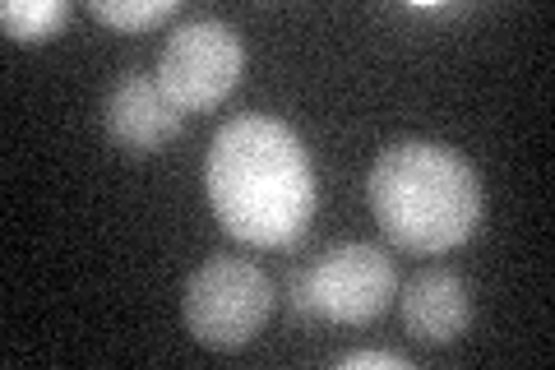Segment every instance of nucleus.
<instances>
[{"label":"nucleus","instance_id":"nucleus-8","mask_svg":"<svg viewBox=\"0 0 555 370\" xmlns=\"http://www.w3.org/2000/svg\"><path fill=\"white\" fill-rule=\"evenodd\" d=\"M69 20L65 0H5L0 5V24H5L10 42H42Z\"/></svg>","mask_w":555,"mask_h":370},{"label":"nucleus","instance_id":"nucleus-4","mask_svg":"<svg viewBox=\"0 0 555 370\" xmlns=\"http://www.w3.org/2000/svg\"><path fill=\"white\" fill-rule=\"evenodd\" d=\"M398 292V269L385 245L343 241L292 278V306L315 320L357 329L385 315Z\"/></svg>","mask_w":555,"mask_h":370},{"label":"nucleus","instance_id":"nucleus-2","mask_svg":"<svg viewBox=\"0 0 555 370\" xmlns=\"http://www.w3.org/2000/svg\"><path fill=\"white\" fill-rule=\"evenodd\" d=\"M366 195L379 232L412 255L454 251L481 222L477 167L436 139H398L379 149Z\"/></svg>","mask_w":555,"mask_h":370},{"label":"nucleus","instance_id":"nucleus-1","mask_svg":"<svg viewBox=\"0 0 555 370\" xmlns=\"http://www.w3.org/2000/svg\"><path fill=\"white\" fill-rule=\"evenodd\" d=\"M204 195L228 237L283 251L315 218L320 186L301 135L287 120L236 116L208 144Z\"/></svg>","mask_w":555,"mask_h":370},{"label":"nucleus","instance_id":"nucleus-7","mask_svg":"<svg viewBox=\"0 0 555 370\" xmlns=\"http://www.w3.org/2000/svg\"><path fill=\"white\" fill-rule=\"evenodd\" d=\"M398 310H403L408 339L444 347L473 324V292L454 269H422L398 296Z\"/></svg>","mask_w":555,"mask_h":370},{"label":"nucleus","instance_id":"nucleus-5","mask_svg":"<svg viewBox=\"0 0 555 370\" xmlns=\"http://www.w3.org/2000/svg\"><path fill=\"white\" fill-rule=\"evenodd\" d=\"M241 75H246V42L222 20H185L167 33L158 51V84L185 116L214 112Z\"/></svg>","mask_w":555,"mask_h":370},{"label":"nucleus","instance_id":"nucleus-3","mask_svg":"<svg viewBox=\"0 0 555 370\" xmlns=\"http://www.w3.org/2000/svg\"><path fill=\"white\" fill-rule=\"evenodd\" d=\"M181 315L195 343L214 352H236L255 343V333L273 315V283L259 264L241 255H208L185 278Z\"/></svg>","mask_w":555,"mask_h":370},{"label":"nucleus","instance_id":"nucleus-10","mask_svg":"<svg viewBox=\"0 0 555 370\" xmlns=\"http://www.w3.org/2000/svg\"><path fill=\"white\" fill-rule=\"evenodd\" d=\"M343 370H408L412 361L403 357V352H347V357L338 361Z\"/></svg>","mask_w":555,"mask_h":370},{"label":"nucleus","instance_id":"nucleus-9","mask_svg":"<svg viewBox=\"0 0 555 370\" xmlns=\"http://www.w3.org/2000/svg\"><path fill=\"white\" fill-rule=\"evenodd\" d=\"M181 10V0H89V14L112 28H158Z\"/></svg>","mask_w":555,"mask_h":370},{"label":"nucleus","instance_id":"nucleus-6","mask_svg":"<svg viewBox=\"0 0 555 370\" xmlns=\"http://www.w3.org/2000/svg\"><path fill=\"white\" fill-rule=\"evenodd\" d=\"M102 126H107V139L126 153H158L171 139L181 135L185 112L163 93L158 79L149 75H120L112 84L107 102H102Z\"/></svg>","mask_w":555,"mask_h":370}]
</instances>
